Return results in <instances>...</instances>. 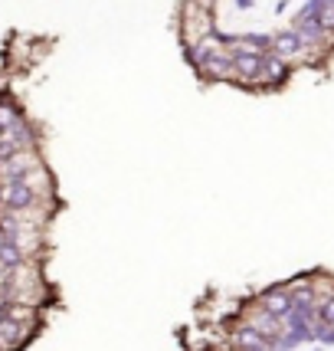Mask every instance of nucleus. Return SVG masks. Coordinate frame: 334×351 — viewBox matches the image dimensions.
I'll use <instances>...</instances> for the list:
<instances>
[{
  "instance_id": "nucleus-1",
  "label": "nucleus",
  "mask_w": 334,
  "mask_h": 351,
  "mask_svg": "<svg viewBox=\"0 0 334 351\" xmlns=\"http://www.w3.org/2000/svg\"><path fill=\"white\" fill-rule=\"evenodd\" d=\"M7 302H27V306H46V299H49V286H46L43 273H40V266L36 260H23L10 266V276H7V286L0 292Z\"/></svg>"
},
{
  "instance_id": "nucleus-2",
  "label": "nucleus",
  "mask_w": 334,
  "mask_h": 351,
  "mask_svg": "<svg viewBox=\"0 0 334 351\" xmlns=\"http://www.w3.org/2000/svg\"><path fill=\"white\" fill-rule=\"evenodd\" d=\"M210 33H216L213 7L210 3H200V0H187L181 14V43H200Z\"/></svg>"
},
{
  "instance_id": "nucleus-3",
  "label": "nucleus",
  "mask_w": 334,
  "mask_h": 351,
  "mask_svg": "<svg viewBox=\"0 0 334 351\" xmlns=\"http://www.w3.org/2000/svg\"><path fill=\"white\" fill-rule=\"evenodd\" d=\"M197 76L203 82H236V69H233V49L229 46H216L210 49L197 66Z\"/></svg>"
},
{
  "instance_id": "nucleus-4",
  "label": "nucleus",
  "mask_w": 334,
  "mask_h": 351,
  "mask_svg": "<svg viewBox=\"0 0 334 351\" xmlns=\"http://www.w3.org/2000/svg\"><path fill=\"white\" fill-rule=\"evenodd\" d=\"M240 325H249L266 341H279L282 338V315H272L269 308L262 306H246L243 315H240Z\"/></svg>"
},
{
  "instance_id": "nucleus-5",
  "label": "nucleus",
  "mask_w": 334,
  "mask_h": 351,
  "mask_svg": "<svg viewBox=\"0 0 334 351\" xmlns=\"http://www.w3.org/2000/svg\"><path fill=\"white\" fill-rule=\"evenodd\" d=\"M36 168H43V154L36 152V148L14 152L10 158L0 161V184L3 181H20V178H27V174L36 171Z\"/></svg>"
},
{
  "instance_id": "nucleus-6",
  "label": "nucleus",
  "mask_w": 334,
  "mask_h": 351,
  "mask_svg": "<svg viewBox=\"0 0 334 351\" xmlns=\"http://www.w3.org/2000/svg\"><path fill=\"white\" fill-rule=\"evenodd\" d=\"M40 200H53V197H40L30 184H23V181L0 184V207H3V210H27V207L40 204Z\"/></svg>"
},
{
  "instance_id": "nucleus-7",
  "label": "nucleus",
  "mask_w": 334,
  "mask_h": 351,
  "mask_svg": "<svg viewBox=\"0 0 334 351\" xmlns=\"http://www.w3.org/2000/svg\"><path fill=\"white\" fill-rule=\"evenodd\" d=\"M229 49H233L236 82H243V86H259V76H262V53L243 49V46H229Z\"/></svg>"
},
{
  "instance_id": "nucleus-8",
  "label": "nucleus",
  "mask_w": 334,
  "mask_h": 351,
  "mask_svg": "<svg viewBox=\"0 0 334 351\" xmlns=\"http://www.w3.org/2000/svg\"><path fill=\"white\" fill-rule=\"evenodd\" d=\"M292 76V66L289 60H282L279 53H262V76H259V86H266V89H279L285 79Z\"/></svg>"
},
{
  "instance_id": "nucleus-9",
  "label": "nucleus",
  "mask_w": 334,
  "mask_h": 351,
  "mask_svg": "<svg viewBox=\"0 0 334 351\" xmlns=\"http://www.w3.org/2000/svg\"><path fill=\"white\" fill-rule=\"evenodd\" d=\"M272 341H266V338L253 332L249 325H236L233 332H229V348H240V351H269Z\"/></svg>"
},
{
  "instance_id": "nucleus-10",
  "label": "nucleus",
  "mask_w": 334,
  "mask_h": 351,
  "mask_svg": "<svg viewBox=\"0 0 334 351\" xmlns=\"http://www.w3.org/2000/svg\"><path fill=\"white\" fill-rule=\"evenodd\" d=\"M272 53H279L282 60H295V56H302L305 46H302V36H298V30L292 27V30L272 33Z\"/></svg>"
},
{
  "instance_id": "nucleus-11",
  "label": "nucleus",
  "mask_w": 334,
  "mask_h": 351,
  "mask_svg": "<svg viewBox=\"0 0 334 351\" xmlns=\"http://www.w3.org/2000/svg\"><path fill=\"white\" fill-rule=\"evenodd\" d=\"M259 306L269 308L272 315H285V312L292 308V292H289V286H275V289L262 292V295H259Z\"/></svg>"
},
{
  "instance_id": "nucleus-12",
  "label": "nucleus",
  "mask_w": 334,
  "mask_h": 351,
  "mask_svg": "<svg viewBox=\"0 0 334 351\" xmlns=\"http://www.w3.org/2000/svg\"><path fill=\"white\" fill-rule=\"evenodd\" d=\"M229 46H243V49L269 53V49H272V33H240V36H229Z\"/></svg>"
},
{
  "instance_id": "nucleus-13",
  "label": "nucleus",
  "mask_w": 334,
  "mask_h": 351,
  "mask_svg": "<svg viewBox=\"0 0 334 351\" xmlns=\"http://www.w3.org/2000/svg\"><path fill=\"white\" fill-rule=\"evenodd\" d=\"M23 119H27V115L20 112V106H16V102H10L7 95H0V135H7V132H10V128H16Z\"/></svg>"
},
{
  "instance_id": "nucleus-14",
  "label": "nucleus",
  "mask_w": 334,
  "mask_h": 351,
  "mask_svg": "<svg viewBox=\"0 0 334 351\" xmlns=\"http://www.w3.org/2000/svg\"><path fill=\"white\" fill-rule=\"evenodd\" d=\"M253 7H256V0H236V10H253Z\"/></svg>"
},
{
  "instance_id": "nucleus-15",
  "label": "nucleus",
  "mask_w": 334,
  "mask_h": 351,
  "mask_svg": "<svg viewBox=\"0 0 334 351\" xmlns=\"http://www.w3.org/2000/svg\"><path fill=\"white\" fill-rule=\"evenodd\" d=\"M200 3H210V7H213V3H216V0H200Z\"/></svg>"
}]
</instances>
